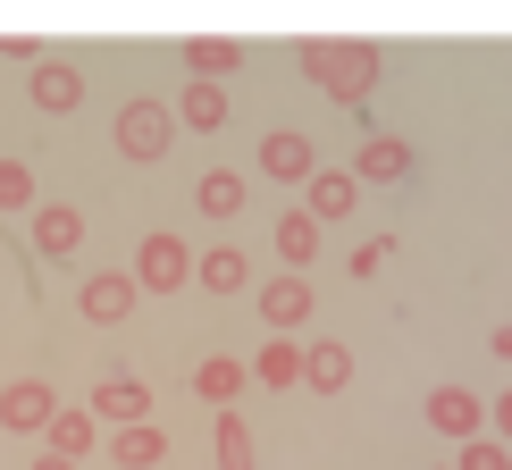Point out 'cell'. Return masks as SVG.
Here are the masks:
<instances>
[{"instance_id":"obj_1","label":"cell","mask_w":512,"mask_h":470,"mask_svg":"<svg viewBox=\"0 0 512 470\" xmlns=\"http://www.w3.org/2000/svg\"><path fill=\"white\" fill-rule=\"evenodd\" d=\"M294 59H303V76L319 84V93H336V101H361V93H370V76H378V42L303 34V42H294Z\"/></svg>"},{"instance_id":"obj_2","label":"cell","mask_w":512,"mask_h":470,"mask_svg":"<svg viewBox=\"0 0 512 470\" xmlns=\"http://www.w3.org/2000/svg\"><path fill=\"white\" fill-rule=\"evenodd\" d=\"M126 277H135V286L143 294H177L185 286V277H194V252H185V235H143V252H135V269H126Z\"/></svg>"},{"instance_id":"obj_3","label":"cell","mask_w":512,"mask_h":470,"mask_svg":"<svg viewBox=\"0 0 512 470\" xmlns=\"http://www.w3.org/2000/svg\"><path fill=\"white\" fill-rule=\"evenodd\" d=\"M168 126H177V118H168L160 101H126V110H118V152L126 160H160L168 152Z\"/></svg>"},{"instance_id":"obj_4","label":"cell","mask_w":512,"mask_h":470,"mask_svg":"<svg viewBox=\"0 0 512 470\" xmlns=\"http://www.w3.org/2000/svg\"><path fill=\"white\" fill-rule=\"evenodd\" d=\"M51 412H59V395L42 387V378H17V387H0V429L42 437V429H51Z\"/></svg>"},{"instance_id":"obj_5","label":"cell","mask_w":512,"mask_h":470,"mask_svg":"<svg viewBox=\"0 0 512 470\" xmlns=\"http://www.w3.org/2000/svg\"><path fill=\"white\" fill-rule=\"evenodd\" d=\"M135 277H126V269H101V277H84V294H76V311L84 319H93V328H118V319L126 311H135Z\"/></svg>"},{"instance_id":"obj_6","label":"cell","mask_w":512,"mask_h":470,"mask_svg":"<svg viewBox=\"0 0 512 470\" xmlns=\"http://www.w3.org/2000/svg\"><path fill=\"white\" fill-rule=\"evenodd\" d=\"M84 244V210L76 202H34V252L42 261H68Z\"/></svg>"},{"instance_id":"obj_7","label":"cell","mask_w":512,"mask_h":470,"mask_svg":"<svg viewBox=\"0 0 512 470\" xmlns=\"http://www.w3.org/2000/svg\"><path fill=\"white\" fill-rule=\"evenodd\" d=\"M429 429H445V437H479V429H487V403H479L471 387H437V395H429Z\"/></svg>"},{"instance_id":"obj_8","label":"cell","mask_w":512,"mask_h":470,"mask_svg":"<svg viewBox=\"0 0 512 470\" xmlns=\"http://www.w3.org/2000/svg\"><path fill=\"white\" fill-rule=\"evenodd\" d=\"M261 168H269V177L277 185H311V135H286V126H277V135H261Z\"/></svg>"},{"instance_id":"obj_9","label":"cell","mask_w":512,"mask_h":470,"mask_svg":"<svg viewBox=\"0 0 512 470\" xmlns=\"http://www.w3.org/2000/svg\"><path fill=\"white\" fill-rule=\"evenodd\" d=\"M84 412H93V420H118V429H126V420H143V412H152V387H143V378H101Z\"/></svg>"},{"instance_id":"obj_10","label":"cell","mask_w":512,"mask_h":470,"mask_svg":"<svg viewBox=\"0 0 512 470\" xmlns=\"http://www.w3.org/2000/svg\"><path fill=\"white\" fill-rule=\"evenodd\" d=\"M185 68H194V84H219L227 68H244V42L236 34H194L185 42Z\"/></svg>"},{"instance_id":"obj_11","label":"cell","mask_w":512,"mask_h":470,"mask_svg":"<svg viewBox=\"0 0 512 470\" xmlns=\"http://www.w3.org/2000/svg\"><path fill=\"white\" fill-rule=\"evenodd\" d=\"M395 177H412V152H403L395 135H370L361 160H353V185H395Z\"/></svg>"},{"instance_id":"obj_12","label":"cell","mask_w":512,"mask_h":470,"mask_svg":"<svg viewBox=\"0 0 512 470\" xmlns=\"http://www.w3.org/2000/svg\"><path fill=\"white\" fill-rule=\"evenodd\" d=\"M76 101H84V68H68V59H51V68H34V110L68 118Z\"/></svg>"},{"instance_id":"obj_13","label":"cell","mask_w":512,"mask_h":470,"mask_svg":"<svg viewBox=\"0 0 512 470\" xmlns=\"http://www.w3.org/2000/svg\"><path fill=\"white\" fill-rule=\"evenodd\" d=\"M303 202H311V219H345V210L361 202V185L345 177V168H311V185H303Z\"/></svg>"},{"instance_id":"obj_14","label":"cell","mask_w":512,"mask_h":470,"mask_svg":"<svg viewBox=\"0 0 512 470\" xmlns=\"http://www.w3.org/2000/svg\"><path fill=\"white\" fill-rule=\"evenodd\" d=\"M261 319H269V328H303V319H311V286H303V277H269V286H261Z\"/></svg>"},{"instance_id":"obj_15","label":"cell","mask_w":512,"mask_h":470,"mask_svg":"<svg viewBox=\"0 0 512 470\" xmlns=\"http://www.w3.org/2000/svg\"><path fill=\"white\" fill-rule=\"evenodd\" d=\"M42 437H51V454H93V445H101V420L93 412H84V403H68V412H51V429H42Z\"/></svg>"},{"instance_id":"obj_16","label":"cell","mask_w":512,"mask_h":470,"mask_svg":"<svg viewBox=\"0 0 512 470\" xmlns=\"http://www.w3.org/2000/svg\"><path fill=\"white\" fill-rule=\"evenodd\" d=\"M160 454H168V437L152 429V420H126V429L110 437V462H118V470H152Z\"/></svg>"},{"instance_id":"obj_17","label":"cell","mask_w":512,"mask_h":470,"mask_svg":"<svg viewBox=\"0 0 512 470\" xmlns=\"http://www.w3.org/2000/svg\"><path fill=\"white\" fill-rule=\"evenodd\" d=\"M168 118H185L194 135H219V126H227V93H219V84H185V101Z\"/></svg>"},{"instance_id":"obj_18","label":"cell","mask_w":512,"mask_h":470,"mask_svg":"<svg viewBox=\"0 0 512 470\" xmlns=\"http://www.w3.org/2000/svg\"><path fill=\"white\" fill-rule=\"evenodd\" d=\"M345 378H353V353H345V345H311V353H303V387H311V395H336Z\"/></svg>"},{"instance_id":"obj_19","label":"cell","mask_w":512,"mask_h":470,"mask_svg":"<svg viewBox=\"0 0 512 470\" xmlns=\"http://www.w3.org/2000/svg\"><path fill=\"white\" fill-rule=\"evenodd\" d=\"M194 202H202V219H236L244 210V177L236 168H210V177L194 185Z\"/></svg>"},{"instance_id":"obj_20","label":"cell","mask_w":512,"mask_h":470,"mask_svg":"<svg viewBox=\"0 0 512 470\" xmlns=\"http://www.w3.org/2000/svg\"><path fill=\"white\" fill-rule=\"evenodd\" d=\"M252 378H261V387H294V378H303V345H294V336H269L261 361H252Z\"/></svg>"},{"instance_id":"obj_21","label":"cell","mask_w":512,"mask_h":470,"mask_svg":"<svg viewBox=\"0 0 512 470\" xmlns=\"http://www.w3.org/2000/svg\"><path fill=\"white\" fill-rule=\"evenodd\" d=\"M236 387H244V361H227V353H210L194 370V395L202 403H236Z\"/></svg>"},{"instance_id":"obj_22","label":"cell","mask_w":512,"mask_h":470,"mask_svg":"<svg viewBox=\"0 0 512 470\" xmlns=\"http://www.w3.org/2000/svg\"><path fill=\"white\" fill-rule=\"evenodd\" d=\"M244 277H252V261L236 244H219V252H202V286L210 294H244Z\"/></svg>"},{"instance_id":"obj_23","label":"cell","mask_w":512,"mask_h":470,"mask_svg":"<svg viewBox=\"0 0 512 470\" xmlns=\"http://www.w3.org/2000/svg\"><path fill=\"white\" fill-rule=\"evenodd\" d=\"M277 252H286V261H311L319 252V219L311 210H286V219H277Z\"/></svg>"},{"instance_id":"obj_24","label":"cell","mask_w":512,"mask_h":470,"mask_svg":"<svg viewBox=\"0 0 512 470\" xmlns=\"http://www.w3.org/2000/svg\"><path fill=\"white\" fill-rule=\"evenodd\" d=\"M219 470H252V429L236 412H219Z\"/></svg>"},{"instance_id":"obj_25","label":"cell","mask_w":512,"mask_h":470,"mask_svg":"<svg viewBox=\"0 0 512 470\" xmlns=\"http://www.w3.org/2000/svg\"><path fill=\"white\" fill-rule=\"evenodd\" d=\"M0 210H34V168L26 160H0Z\"/></svg>"},{"instance_id":"obj_26","label":"cell","mask_w":512,"mask_h":470,"mask_svg":"<svg viewBox=\"0 0 512 470\" xmlns=\"http://www.w3.org/2000/svg\"><path fill=\"white\" fill-rule=\"evenodd\" d=\"M454 470H512V454H504L496 437H462V462Z\"/></svg>"},{"instance_id":"obj_27","label":"cell","mask_w":512,"mask_h":470,"mask_svg":"<svg viewBox=\"0 0 512 470\" xmlns=\"http://www.w3.org/2000/svg\"><path fill=\"white\" fill-rule=\"evenodd\" d=\"M387 261H395V235H378V244H361V252H353V277H378Z\"/></svg>"},{"instance_id":"obj_28","label":"cell","mask_w":512,"mask_h":470,"mask_svg":"<svg viewBox=\"0 0 512 470\" xmlns=\"http://www.w3.org/2000/svg\"><path fill=\"white\" fill-rule=\"evenodd\" d=\"M34 470H76V462H68V454H42V462H34Z\"/></svg>"}]
</instances>
